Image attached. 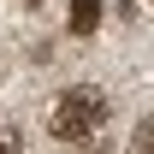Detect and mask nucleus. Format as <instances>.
Returning <instances> with one entry per match:
<instances>
[{"label":"nucleus","mask_w":154,"mask_h":154,"mask_svg":"<svg viewBox=\"0 0 154 154\" xmlns=\"http://www.w3.org/2000/svg\"><path fill=\"white\" fill-rule=\"evenodd\" d=\"M131 148H136V154H154V113L136 125V142H131Z\"/></svg>","instance_id":"3"},{"label":"nucleus","mask_w":154,"mask_h":154,"mask_svg":"<svg viewBox=\"0 0 154 154\" xmlns=\"http://www.w3.org/2000/svg\"><path fill=\"white\" fill-rule=\"evenodd\" d=\"M0 154H24V136L12 131V125H0Z\"/></svg>","instance_id":"4"},{"label":"nucleus","mask_w":154,"mask_h":154,"mask_svg":"<svg viewBox=\"0 0 154 154\" xmlns=\"http://www.w3.org/2000/svg\"><path fill=\"white\" fill-rule=\"evenodd\" d=\"M107 95H101L95 83H71L65 95L54 101V113H48V131L59 136V142H95L101 131H107Z\"/></svg>","instance_id":"1"},{"label":"nucleus","mask_w":154,"mask_h":154,"mask_svg":"<svg viewBox=\"0 0 154 154\" xmlns=\"http://www.w3.org/2000/svg\"><path fill=\"white\" fill-rule=\"evenodd\" d=\"M95 24H101V0H71V30L77 36H89Z\"/></svg>","instance_id":"2"}]
</instances>
